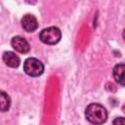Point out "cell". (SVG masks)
I'll return each instance as SVG.
<instances>
[{
  "instance_id": "cell-1",
  "label": "cell",
  "mask_w": 125,
  "mask_h": 125,
  "mask_svg": "<svg viewBox=\"0 0 125 125\" xmlns=\"http://www.w3.org/2000/svg\"><path fill=\"white\" fill-rule=\"evenodd\" d=\"M85 116L87 120L93 124H103L107 119V111L100 104H91L86 107Z\"/></svg>"
},
{
  "instance_id": "cell-2",
  "label": "cell",
  "mask_w": 125,
  "mask_h": 125,
  "mask_svg": "<svg viewBox=\"0 0 125 125\" xmlns=\"http://www.w3.org/2000/svg\"><path fill=\"white\" fill-rule=\"evenodd\" d=\"M40 40L48 45H54L57 44L62 37V33L61 30L56 27V26H51V27H47L45 29H43L40 32Z\"/></svg>"
},
{
  "instance_id": "cell-3",
  "label": "cell",
  "mask_w": 125,
  "mask_h": 125,
  "mask_svg": "<svg viewBox=\"0 0 125 125\" xmlns=\"http://www.w3.org/2000/svg\"><path fill=\"white\" fill-rule=\"evenodd\" d=\"M23 70L27 75L36 77L43 73L44 65L39 60L35 58H28L23 62Z\"/></svg>"
},
{
  "instance_id": "cell-4",
  "label": "cell",
  "mask_w": 125,
  "mask_h": 125,
  "mask_svg": "<svg viewBox=\"0 0 125 125\" xmlns=\"http://www.w3.org/2000/svg\"><path fill=\"white\" fill-rule=\"evenodd\" d=\"M11 45L12 47L19 53L21 54H25L30 50V45L27 42V40L21 36H15L13 37L12 41H11Z\"/></svg>"
},
{
  "instance_id": "cell-5",
  "label": "cell",
  "mask_w": 125,
  "mask_h": 125,
  "mask_svg": "<svg viewBox=\"0 0 125 125\" xmlns=\"http://www.w3.org/2000/svg\"><path fill=\"white\" fill-rule=\"evenodd\" d=\"M21 26L27 32H33L38 27V21L33 15H25L21 19Z\"/></svg>"
},
{
  "instance_id": "cell-6",
  "label": "cell",
  "mask_w": 125,
  "mask_h": 125,
  "mask_svg": "<svg viewBox=\"0 0 125 125\" xmlns=\"http://www.w3.org/2000/svg\"><path fill=\"white\" fill-rule=\"evenodd\" d=\"M3 62L10 67H18L20 65V58L13 52H5L3 54Z\"/></svg>"
},
{
  "instance_id": "cell-7",
  "label": "cell",
  "mask_w": 125,
  "mask_h": 125,
  "mask_svg": "<svg viewBox=\"0 0 125 125\" xmlns=\"http://www.w3.org/2000/svg\"><path fill=\"white\" fill-rule=\"evenodd\" d=\"M112 74H113L114 80L123 86L124 85V64L123 63L116 64L113 68Z\"/></svg>"
},
{
  "instance_id": "cell-8",
  "label": "cell",
  "mask_w": 125,
  "mask_h": 125,
  "mask_svg": "<svg viewBox=\"0 0 125 125\" xmlns=\"http://www.w3.org/2000/svg\"><path fill=\"white\" fill-rule=\"evenodd\" d=\"M11 105V99L3 91H0V111H7Z\"/></svg>"
},
{
  "instance_id": "cell-9",
  "label": "cell",
  "mask_w": 125,
  "mask_h": 125,
  "mask_svg": "<svg viewBox=\"0 0 125 125\" xmlns=\"http://www.w3.org/2000/svg\"><path fill=\"white\" fill-rule=\"evenodd\" d=\"M113 125H124V118L123 117H117L113 120Z\"/></svg>"
}]
</instances>
